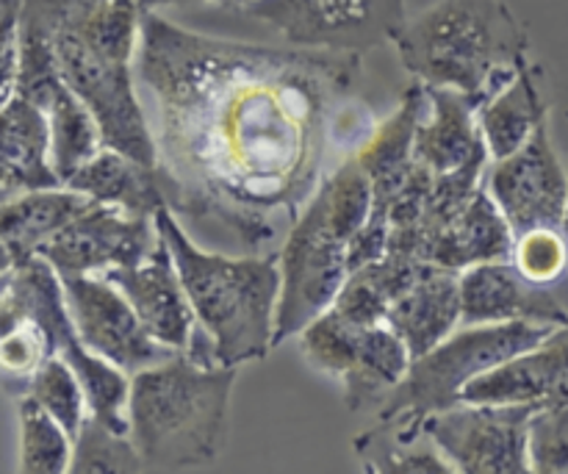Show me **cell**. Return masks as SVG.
<instances>
[{"mask_svg":"<svg viewBox=\"0 0 568 474\" xmlns=\"http://www.w3.org/2000/svg\"><path fill=\"white\" fill-rule=\"evenodd\" d=\"M566 117H568V111H566Z\"/></svg>","mask_w":568,"mask_h":474,"instance_id":"obj_36","label":"cell"},{"mask_svg":"<svg viewBox=\"0 0 568 474\" xmlns=\"http://www.w3.org/2000/svg\"><path fill=\"white\" fill-rule=\"evenodd\" d=\"M392 305L394 300L377 283L369 266H358V270H353L347 275V281H344L342 292L336 294L331 309L347 316L355 325H381V322H386Z\"/></svg>","mask_w":568,"mask_h":474,"instance_id":"obj_32","label":"cell"},{"mask_svg":"<svg viewBox=\"0 0 568 474\" xmlns=\"http://www.w3.org/2000/svg\"><path fill=\"white\" fill-rule=\"evenodd\" d=\"M50 131V164L61 183L103 148L98 120L70 87H59L42 105Z\"/></svg>","mask_w":568,"mask_h":474,"instance_id":"obj_25","label":"cell"},{"mask_svg":"<svg viewBox=\"0 0 568 474\" xmlns=\"http://www.w3.org/2000/svg\"><path fill=\"white\" fill-rule=\"evenodd\" d=\"M244 14L275 28L288 44L364 53L392 42L405 0H253Z\"/></svg>","mask_w":568,"mask_h":474,"instance_id":"obj_8","label":"cell"},{"mask_svg":"<svg viewBox=\"0 0 568 474\" xmlns=\"http://www.w3.org/2000/svg\"><path fill=\"white\" fill-rule=\"evenodd\" d=\"M136 72L155 103L172 211L258 253L292 231L336 155L375 131L361 53L205 37L144 11Z\"/></svg>","mask_w":568,"mask_h":474,"instance_id":"obj_1","label":"cell"},{"mask_svg":"<svg viewBox=\"0 0 568 474\" xmlns=\"http://www.w3.org/2000/svg\"><path fill=\"white\" fill-rule=\"evenodd\" d=\"M142 455L128 433L114 431L92 414L72 438V474H131L142 472Z\"/></svg>","mask_w":568,"mask_h":474,"instance_id":"obj_29","label":"cell"},{"mask_svg":"<svg viewBox=\"0 0 568 474\" xmlns=\"http://www.w3.org/2000/svg\"><path fill=\"white\" fill-rule=\"evenodd\" d=\"M527 458L536 474H568V405H544L532 414Z\"/></svg>","mask_w":568,"mask_h":474,"instance_id":"obj_31","label":"cell"},{"mask_svg":"<svg viewBox=\"0 0 568 474\" xmlns=\"http://www.w3.org/2000/svg\"><path fill=\"white\" fill-rule=\"evenodd\" d=\"M386 325L414 359L442 344L460 325V272L427 266L419 281L394 300Z\"/></svg>","mask_w":568,"mask_h":474,"instance_id":"obj_18","label":"cell"},{"mask_svg":"<svg viewBox=\"0 0 568 474\" xmlns=\"http://www.w3.org/2000/svg\"><path fill=\"white\" fill-rule=\"evenodd\" d=\"M155 228L170 248L186 297L209 336L216 364L242 366L275 347L281 300V253L222 255L192 242L170 205L155 211Z\"/></svg>","mask_w":568,"mask_h":474,"instance_id":"obj_4","label":"cell"},{"mask_svg":"<svg viewBox=\"0 0 568 474\" xmlns=\"http://www.w3.org/2000/svg\"><path fill=\"white\" fill-rule=\"evenodd\" d=\"M53 48L67 87L98 120L105 148L159 164L155 133L133 87L131 61L142 39L139 0H20Z\"/></svg>","mask_w":568,"mask_h":474,"instance_id":"obj_2","label":"cell"},{"mask_svg":"<svg viewBox=\"0 0 568 474\" xmlns=\"http://www.w3.org/2000/svg\"><path fill=\"white\" fill-rule=\"evenodd\" d=\"M486 189L514 233L564 222L568 172L549 139V120L516 153L491 161Z\"/></svg>","mask_w":568,"mask_h":474,"instance_id":"obj_12","label":"cell"},{"mask_svg":"<svg viewBox=\"0 0 568 474\" xmlns=\"http://www.w3.org/2000/svg\"><path fill=\"white\" fill-rule=\"evenodd\" d=\"M59 278L72 325L94 355L114 364L125 375H136L175 355V350L150 336L125 294L103 275L67 272Z\"/></svg>","mask_w":568,"mask_h":474,"instance_id":"obj_10","label":"cell"},{"mask_svg":"<svg viewBox=\"0 0 568 474\" xmlns=\"http://www.w3.org/2000/svg\"><path fill=\"white\" fill-rule=\"evenodd\" d=\"M20 67V0H0V109L17 94Z\"/></svg>","mask_w":568,"mask_h":474,"instance_id":"obj_33","label":"cell"},{"mask_svg":"<svg viewBox=\"0 0 568 474\" xmlns=\"http://www.w3.org/2000/svg\"><path fill=\"white\" fill-rule=\"evenodd\" d=\"M87 194L70 186H48L22 192L0 203V242L17 264L39 255V250L92 205Z\"/></svg>","mask_w":568,"mask_h":474,"instance_id":"obj_21","label":"cell"},{"mask_svg":"<svg viewBox=\"0 0 568 474\" xmlns=\"http://www.w3.org/2000/svg\"><path fill=\"white\" fill-rule=\"evenodd\" d=\"M161 233L153 216L131 214L105 203H92L81 216L61 228L42 250L44 261L59 275H103L116 266L142 264Z\"/></svg>","mask_w":568,"mask_h":474,"instance_id":"obj_11","label":"cell"},{"mask_svg":"<svg viewBox=\"0 0 568 474\" xmlns=\"http://www.w3.org/2000/svg\"><path fill=\"white\" fill-rule=\"evenodd\" d=\"M425 111L427 87L414 78V83L399 98L397 111L388 120L377 122L375 131L369 133V139L355 153V159L364 167L372 183V211L369 220L361 228L364 236L372 239V242H388V233H392L388 211H392L394 198H397L405 178L410 175L416 164V125L425 117Z\"/></svg>","mask_w":568,"mask_h":474,"instance_id":"obj_14","label":"cell"},{"mask_svg":"<svg viewBox=\"0 0 568 474\" xmlns=\"http://www.w3.org/2000/svg\"><path fill=\"white\" fill-rule=\"evenodd\" d=\"M26 394L37 400L72 438L89 416V400L78 372L61 355H50L28 381Z\"/></svg>","mask_w":568,"mask_h":474,"instance_id":"obj_28","label":"cell"},{"mask_svg":"<svg viewBox=\"0 0 568 474\" xmlns=\"http://www.w3.org/2000/svg\"><path fill=\"white\" fill-rule=\"evenodd\" d=\"M538 405L458 403L425 422V433L455 472L527 474V436Z\"/></svg>","mask_w":568,"mask_h":474,"instance_id":"obj_9","label":"cell"},{"mask_svg":"<svg viewBox=\"0 0 568 474\" xmlns=\"http://www.w3.org/2000/svg\"><path fill=\"white\" fill-rule=\"evenodd\" d=\"M236 366L205 364L175 353L131 375L128 436L144 470L178 472L205 466L227 444Z\"/></svg>","mask_w":568,"mask_h":474,"instance_id":"obj_5","label":"cell"},{"mask_svg":"<svg viewBox=\"0 0 568 474\" xmlns=\"http://www.w3.org/2000/svg\"><path fill=\"white\" fill-rule=\"evenodd\" d=\"M560 231H564L566 242H568V203H566V214H564V222H560Z\"/></svg>","mask_w":568,"mask_h":474,"instance_id":"obj_35","label":"cell"},{"mask_svg":"<svg viewBox=\"0 0 568 474\" xmlns=\"http://www.w3.org/2000/svg\"><path fill=\"white\" fill-rule=\"evenodd\" d=\"M48 186H61L50 164L48 120L37 105L14 94L0 109V203Z\"/></svg>","mask_w":568,"mask_h":474,"instance_id":"obj_19","label":"cell"},{"mask_svg":"<svg viewBox=\"0 0 568 474\" xmlns=\"http://www.w3.org/2000/svg\"><path fill=\"white\" fill-rule=\"evenodd\" d=\"M64 186L87 194L94 203L114 205L142 216H155L161 205H170L164 198L159 167L144 164L105 144L67 178Z\"/></svg>","mask_w":568,"mask_h":474,"instance_id":"obj_20","label":"cell"},{"mask_svg":"<svg viewBox=\"0 0 568 474\" xmlns=\"http://www.w3.org/2000/svg\"><path fill=\"white\" fill-rule=\"evenodd\" d=\"M103 278L125 294L139 322L148 327L155 342L175 353L192 350L200 325L164 239L155 244V250L142 264L116 266V270L103 272Z\"/></svg>","mask_w":568,"mask_h":474,"instance_id":"obj_15","label":"cell"},{"mask_svg":"<svg viewBox=\"0 0 568 474\" xmlns=\"http://www.w3.org/2000/svg\"><path fill=\"white\" fill-rule=\"evenodd\" d=\"M541 81L544 70L530 61L503 92L477 109V128L491 161L516 153L549 120V103Z\"/></svg>","mask_w":568,"mask_h":474,"instance_id":"obj_22","label":"cell"},{"mask_svg":"<svg viewBox=\"0 0 568 474\" xmlns=\"http://www.w3.org/2000/svg\"><path fill=\"white\" fill-rule=\"evenodd\" d=\"M20 416V472L64 474L72 464V436L28 394L17 403Z\"/></svg>","mask_w":568,"mask_h":474,"instance_id":"obj_27","label":"cell"},{"mask_svg":"<svg viewBox=\"0 0 568 474\" xmlns=\"http://www.w3.org/2000/svg\"><path fill=\"white\" fill-rule=\"evenodd\" d=\"M414 153L416 161L436 175H449L477 161H491L477 128L475 100L455 89L427 87V111L416 125Z\"/></svg>","mask_w":568,"mask_h":474,"instance_id":"obj_17","label":"cell"},{"mask_svg":"<svg viewBox=\"0 0 568 474\" xmlns=\"http://www.w3.org/2000/svg\"><path fill=\"white\" fill-rule=\"evenodd\" d=\"M510 261L527 281L547 289H568V242L560 225L516 233Z\"/></svg>","mask_w":568,"mask_h":474,"instance_id":"obj_30","label":"cell"},{"mask_svg":"<svg viewBox=\"0 0 568 474\" xmlns=\"http://www.w3.org/2000/svg\"><path fill=\"white\" fill-rule=\"evenodd\" d=\"M499 322L568 325V289L527 281L510 259L483 261L460 272V325Z\"/></svg>","mask_w":568,"mask_h":474,"instance_id":"obj_13","label":"cell"},{"mask_svg":"<svg viewBox=\"0 0 568 474\" xmlns=\"http://www.w3.org/2000/svg\"><path fill=\"white\" fill-rule=\"evenodd\" d=\"M410 350L403 339L381 322V325H366L361 339V353L353 372L342 381L344 403L349 411L375 409L388 397L394 386L403 383L410 370Z\"/></svg>","mask_w":568,"mask_h":474,"instance_id":"obj_24","label":"cell"},{"mask_svg":"<svg viewBox=\"0 0 568 474\" xmlns=\"http://www.w3.org/2000/svg\"><path fill=\"white\" fill-rule=\"evenodd\" d=\"M399 61L427 87L469 94L480 109L530 64V33L505 0H438L392 37Z\"/></svg>","mask_w":568,"mask_h":474,"instance_id":"obj_3","label":"cell"},{"mask_svg":"<svg viewBox=\"0 0 568 474\" xmlns=\"http://www.w3.org/2000/svg\"><path fill=\"white\" fill-rule=\"evenodd\" d=\"M144 11H159L164 6H189V3H211V6H225V9H244L253 0H139Z\"/></svg>","mask_w":568,"mask_h":474,"instance_id":"obj_34","label":"cell"},{"mask_svg":"<svg viewBox=\"0 0 568 474\" xmlns=\"http://www.w3.org/2000/svg\"><path fill=\"white\" fill-rule=\"evenodd\" d=\"M514 228L508 225L505 214L494 198L488 194L486 183L475 192L458 220L444 231L433 248L430 264L444 270L464 272L483 261H503L514 253Z\"/></svg>","mask_w":568,"mask_h":474,"instance_id":"obj_23","label":"cell"},{"mask_svg":"<svg viewBox=\"0 0 568 474\" xmlns=\"http://www.w3.org/2000/svg\"><path fill=\"white\" fill-rule=\"evenodd\" d=\"M353 450L358 458L364 461L366 472L377 474H394V472H408V474H442L455 472L453 464L442 455V450L430 442V436H422L416 442H403L394 436L386 425L377 422V427L361 433L353 442Z\"/></svg>","mask_w":568,"mask_h":474,"instance_id":"obj_26","label":"cell"},{"mask_svg":"<svg viewBox=\"0 0 568 474\" xmlns=\"http://www.w3.org/2000/svg\"><path fill=\"white\" fill-rule=\"evenodd\" d=\"M372 211V183L358 159L347 155L322 181L281 248V300L275 347L327 311L349 275V244Z\"/></svg>","mask_w":568,"mask_h":474,"instance_id":"obj_6","label":"cell"},{"mask_svg":"<svg viewBox=\"0 0 568 474\" xmlns=\"http://www.w3.org/2000/svg\"><path fill=\"white\" fill-rule=\"evenodd\" d=\"M555 325L536 322H499V325H464L442 344L410 361L408 375L377 405V422L403 442L425 436V422L438 411L460 403V394L494 366L516 359L541 344Z\"/></svg>","mask_w":568,"mask_h":474,"instance_id":"obj_7","label":"cell"},{"mask_svg":"<svg viewBox=\"0 0 568 474\" xmlns=\"http://www.w3.org/2000/svg\"><path fill=\"white\" fill-rule=\"evenodd\" d=\"M460 403L568 405V325L555 327L541 344L471 381Z\"/></svg>","mask_w":568,"mask_h":474,"instance_id":"obj_16","label":"cell"}]
</instances>
